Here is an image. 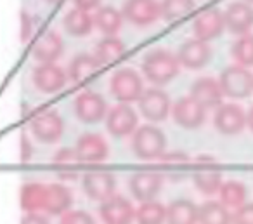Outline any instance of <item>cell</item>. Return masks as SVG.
I'll list each match as a JSON object with an SVG mask.
<instances>
[{"instance_id": "cell-17", "label": "cell", "mask_w": 253, "mask_h": 224, "mask_svg": "<svg viewBox=\"0 0 253 224\" xmlns=\"http://www.w3.org/2000/svg\"><path fill=\"white\" fill-rule=\"evenodd\" d=\"M189 96L196 99L205 110H217L222 106V99L225 98L222 92L220 82L213 77H200L191 84Z\"/></svg>"}, {"instance_id": "cell-25", "label": "cell", "mask_w": 253, "mask_h": 224, "mask_svg": "<svg viewBox=\"0 0 253 224\" xmlns=\"http://www.w3.org/2000/svg\"><path fill=\"white\" fill-rule=\"evenodd\" d=\"M73 205V195L64 184L59 182H52L49 184V195H47V205L45 212L50 216H64L66 212L71 210Z\"/></svg>"}, {"instance_id": "cell-34", "label": "cell", "mask_w": 253, "mask_h": 224, "mask_svg": "<svg viewBox=\"0 0 253 224\" xmlns=\"http://www.w3.org/2000/svg\"><path fill=\"white\" fill-rule=\"evenodd\" d=\"M194 9V0H162V19L177 21Z\"/></svg>"}, {"instance_id": "cell-10", "label": "cell", "mask_w": 253, "mask_h": 224, "mask_svg": "<svg viewBox=\"0 0 253 224\" xmlns=\"http://www.w3.org/2000/svg\"><path fill=\"white\" fill-rule=\"evenodd\" d=\"M32 80L35 87L43 94H56L63 91L68 82V71L56 63H39L33 68Z\"/></svg>"}, {"instance_id": "cell-8", "label": "cell", "mask_w": 253, "mask_h": 224, "mask_svg": "<svg viewBox=\"0 0 253 224\" xmlns=\"http://www.w3.org/2000/svg\"><path fill=\"white\" fill-rule=\"evenodd\" d=\"M106 129L113 137H125L134 136L139 129V115L130 105H122L118 103L109 110L106 116Z\"/></svg>"}, {"instance_id": "cell-35", "label": "cell", "mask_w": 253, "mask_h": 224, "mask_svg": "<svg viewBox=\"0 0 253 224\" xmlns=\"http://www.w3.org/2000/svg\"><path fill=\"white\" fill-rule=\"evenodd\" d=\"M59 224H95L94 217L85 210H75L71 209L64 216L59 217Z\"/></svg>"}, {"instance_id": "cell-39", "label": "cell", "mask_w": 253, "mask_h": 224, "mask_svg": "<svg viewBox=\"0 0 253 224\" xmlns=\"http://www.w3.org/2000/svg\"><path fill=\"white\" fill-rule=\"evenodd\" d=\"M101 2H102V0H73L75 7L82 9V11H87V12L94 11V9L102 7Z\"/></svg>"}, {"instance_id": "cell-42", "label": "cell", "mask_w": 253, "mask_h": 224, "mask_svg": "<svg viewBox=\"0 0 253 224\" xmlns=\"http://www.w3.org/2000/svg\"><path fill=\"white\" fill-rule=\"evenodd\" d=\"M246 123H248V129L253 132V106L250 108V112L246 113Z\"/></svg>"}, {"instance_id": "cell-18", "label": "cell", "mask_w": 253, "mask_h": 224, "mask_svg": "<svg viewBox=\"0 0 253 224\" xmlns=\"http://www.w3.org/2000/svg\"><path fill=\"white\" fill-rule=\"evenodd\" d=\"M135 210L132 202L125 196L115 195L99 207V216L104 224H132L135 221Z\"/></svg>"}, {"instance_id": "cell-33", "label": "cell", "mask_w": 253, "mask_h": 224, "mask_svg": "<svg viewBox=\"0 0 253 224\" xmlns=\"http://www.w3.org/2000/svg\"><path fill=\"white\" fill-rule=\"evenodd\" d=\"M231 56L236 59V63L248 68L253 66V33L243 35L232 44Z\"/></svg>"}, {"instance_id": "cell-41", "label": "cell", "mask_w": 253, "mask_h": 224, "mask_svg": "<svg viewBox=\"0 0 253 224\" xmlns=\"http://www.w3.org/2000/svg\"><path fill=\"white\" fill-rule=\"evenodd\" d=\"M30 158H32V144H30L28 137L23 134L21 136V160L26 162V160H30Z\"/></svg>"}, {"instance_id": "cell-29", "label": "cell", "mask_w": 253, "mask_h": 224, "mask_svg": "<svg viewBox=\"0 0 253 224\" xmlns=\"http://www.w3.org/2000/svg\"><path fill=\"white\" fill-rule=\"evenodd\" d=\"M200 224H232V214L220 200H208L200 205Z\"/></svg>"}, {"instance_id": "cell-20", "label": "cell", "mask_w": 253, "mask_h": 224, "mask_svg": "<svg viewBox=\"0 0 253 224\" xmlns=\"http://www.w3.org/2000/svg\"><path fill=\"white\" fill-rule=\"evenodd\" d=\"M225 30L232 35H248L253 28V7L248 2H232L224 11Z\"/></svg>"}, {"instance_id": "cell-1", "label": "cell", "mask_w": 253, "mask_h": 224, "mask_svg": "<svg viewBox=\"0 0 253 224\" xmlns=\"http://www.w3.org/2000/svg\"><path fill=\"white\" fill-rule=\"evenodd\" d=\"M142 75L153 85H167L179 75L180 63L177 54L169 49H151L142 57Z\"/></svg>"}, {"instance_id": "cell-19", "label": "cell", "mask_w": 253, "mask_h": 224, "mask_svg": "<svg viewBox=\"0 0 253 224\" xmlns=\"http://www.w3.org/2000/svg\"><path fill=\"white\" fill-rule=\"evenodd\" d=\"M177 57H179L180 66L187 68V70H201V68H205L210 63L211 49L208 46V42L189 39L179 47Z\"/></svg>"}, {"instance_id": "cell-22", "label": "cell", "mask_w": 253, "mask_h": 224, "mask_svg": "<svg viewBox=\"0 0 253 224\" xmlns=\"http://www.w3.org/2000/svg\"><path fill=\"white\" fill-rule=\"evenodd\" d=\"M101 68L102 63L95 57V54H77L68 68V78L77 85L87 84Z\"/></svg>"}, {"instance_id": "cell-30", "label": "cell", "mask_w": 253, "mask_h": 224, "mask_svg": "<svg viewBox=\"0 0 253 224\" xmlns=\"http://www.w3.org/2000/svg\"><path fill=\"white\" fill-rule=\"evenodd\" d=\"M193 182L198 191L210 196V195H218L222 184H224V177H222L220 170H215V168H201V170L194 172Z\"/></svg>"}, {"instance_id": "cell-21", "label": "cell", "mask_w": 253, "mask_h": 224, "mask_svg": "<svg viewBox=\"0 0 253 224\" xmlns=\"http://www.w3.org/2000/svg\"><path fill=\"white\" fill-rule=\"evenodd\" d=\"M63 49L64 44L61 35L49 30L37 39V42L33 44L32 54L39 63H56V59H59V56L63 54Z\"/></svg>"}, {"instance_id": "cell-15", "label": "cell", "mask_w": 253, "mask_h": 224, "mask_svg": "<svg viewBox=\"0 0 253 224\" xmlns=\"http://www.w3.org/2000/svg\"><path fill=\"white\" fill-rule=\"evenodd\" d=\"M163 186V175L158 172L142 170L135 172L128 179V189L137 202H153Z\"/></svg>"}, {"instance_id": "cell-36", "label": "cell", "mask_w": 253, "mask_h": 224, "mask_svg": "<svg viewBox=\"0 0 253 224\" xmlns=\"http://www.w3.org/2000/svg\"><path fill=\"white\" fill-rule=\"evenodd\" d=\"M232 224H253V202H246L243 207L234 210Z\"/></svg>"}, {"instance_id": "cell-32", "label": "cell", "mask_w": 253, "mask_h": 224, "mask_svg": "<svg viewBox=\"0 0 253 224\" xmlns=\"http://www.w3.org/2000/svg\"><path fill=\"white\" fill-rule=\"evenodd\" d=\"M135 223L137 224H165L167 223V207L163 203L144 202L135 210Z\"/></svg>"}, {"instance_id": "cell-2", "label": "cell", "mask_w": 253, "mask_h": 224, "mask_svg": "<svg viewBox=\"0 0 253 224\" xmlns=\"http://www.w3.org/2000/svg\"><path fill=\"white\" fill-rule=\"evenodd\" d=\"M132 150L139 160H160L167 150V136L155 123L139 125L132 136Z\"/></svg>"}, {"instance_id": "cell-14", "label": "cell", "mask_w": 253, "mask_h": 224, "mask_svg": "<svg viewBox=\"0 0 253 224\" xmlns=\"http://www.w3.org/2000/svg\"><path fill=\"white\" fill-rule=\"evenodd\" d=\"M172 116L175 120L177 125L182 129H198L205 123L207 118V110L191 96H184V98L177 99L172 106Z\"/></svg>"}, {"instance_id": "cell-11", "label": "cell", "mask_w": 253, "mask_h": 224, "mask_svg": "<svg viewBox=\"0 0 253 224\" xmlns=\"http://www.w3.org/2000/svg\"><path fill=\"white\" fill-rule=\"evenodd\" d=\"M122 14L132 25L148 26L162 18V2L158 0H125Z\"/></svg>"}, {"instance_id": "cell-27", "label": "cell", "mask_w": 253, "mask_h": 224, "mask_svg": "<svg viewBox=\"0 0 253 224\" xmlns=\"http://www.w3.org/2000/svg\"><path fill=\"white\" fill-rule=\"evenodd\" d=\"M63 25L64 30L71 37H85L94 28V16L87 11L73 7L71 11L66 12V16L63 19Z\"/></svg>"}, {"instance_id": "cell-9", "label": "cell", "mask_w": 253, "mask_h": 224, "mask_svg": "<svg viewBox=\"0 0 253 224\" xmlns=\"http://www.w3.org/2000/svg\"><path fill=\"white\" fill-rule=\"evenodd\" d=\"M82 188H84V193L90 200L104 203L106 200L115 196L116 179L111 172L92 170L84 174V177H82Z\"/></svg>"}, {"instance_id": "cell-23", "label": "cell", "mask_w": 253, "mask_h": 224, "mask_svg": "<svg viewBox=\"0 0 253 224\" xmlns=\"http://www.w3.org/2000/svg\"><path fill=\"white\" fill-rule=\"evenodd\" d=\"M47 195H49V184H42V182H26L21 188V195H19V202L26 214L33 212H45L47 205Z\"/></svg>"}, {"instance_id": "cell-24", "label": "cell", "mask_w": 253, "mask_h": 224, "mask_svg": "<svg viewBox=\"0 0 253 224\" xmlns=\"http://www.w3.org/2000/svg\"><path fill=\"white\" fill-rule=\"evenodd\" d=\"M167 224H200V205L186 198L173 200L167 207Z\"/></svg>"}, {"instance_id": "cell-7", "label": "cell", "mask_w": 253, "mask_h": 224, "mask_svg": "<svg viewBox=\"0 0 253 224\" xmlns=\"http://www.w3.org/2000/svg\"><path fill=\"white\" fill-rule=\"evenodd\" d=\"M75 115L84 123H97L106 120L109 110L108 103L99 92L84 91L75 98Z\"/></svg>"}, {"instance_id": "cell-16", "label": "cell", "mask_w": 253, "mask_h": 224, "mask_svg": "<svg viewBox=\"0 0 253 224\" xmlns=\"http://www.w3.org/2000/svg\"><path fill=\"white\" fill-rule=\"evenodd\" d=\"M224 30H225L224 12L217 7L205 9L203 12H200L196 16V19L193 23L194 39L203 40V42H210V40L220 37Z\"/></svg>"}, {"instance_id": "cell-44", "label": "cell", "mask_w": 253, "mask_h": 224, "mask_svg": "<svg viewBox=\"0 0 253 224\" xmlns=\"http://www.w3.org/2000/svg\"><path fill=\"white\" fill-rule=\"evenodd\" d=\"M245 2H248V4H253V0H245Z\"/></svg>"}, {"instance_id": "cell-4", "label": "cell", "mask_w": 253, "mask_h": 224, "mask_svg": "<svg viewBox=\"0 0 253 224\" xmlns=\"http://www.w3.org/2000/svg\"><path fill=\"white\" fill-rule=\"evenodd\" d=\"M222 92L225 98L245 99L253 94V73L241 64H231L218 75Z\"/></svg>"}, {"instance_id": "cell-43", "label": "cell", "mask_w": 253, "mask_h": 224, "mask_svg": "<svg viewBox=\"0 0 253 224\" xmlns=\"http://www.w3.org/2000/svg\"><path fill=\"white\" fill-rule=\"evenodd\" d=\"M49 4H57V2H61V0H47Z\"/></svg>"}, {"instance_id": "cell-26", "label": "cell", "mask_w": 253, "mask_h": 224, "mask_svg": "<svg viewBox=\"0 0 253 224\" xmlns=\"http://www.w3.org/2000/svg\"><path fill=\"white\" fill-rule=\"evenodd\" d=\"M123 14L116 7L111 5H102L95 11L94 14V26L99 32L104 33V37H115L116 32L122 28Z\"/></svg>"}, {"instance_id": "cell-28", "label": "cell", "mask_w": 253, "mask_h": 224, "mask_svg": "<svg viewBox=\"0 0 253 224\" xmlns=\"http://www.w3.org/2000/svg\"><path fill=\"white\" fill-rule=\"evenodd\" d=\"M94 54L102 64H109V63H115V61L122 59L126 54V47L116 35L102 37L97 42V46H95Z\"/></svg>"}, {"instance_id": "cell-12", "label": "cell", "mask_w": 253, "mask_h": 224, "mask_svg": "<svg viewBox=\"0 0 253 224\" xmlns=\"http://www.w3.org/2000/svg\"><path fill=\"white\" fill-rule=\"evenodd\" d=\"M213 125L224 136H236L245 127H248L246 112L236 103H224V105L215 110Z\"/></svg>"}, {"instance_id": "cell-3", "label": "cell", "mask_w": 253, "mask_h": 224, "mask_svg": "<svg viewBox=\"0 0 253 224\" xmlns=\"http://www.w3.org/2000/svg\"><path fill=\"white\" fill-rule=\"evenodd\" d=\"M144 91L146 89L142 77L132 68H122V70L115 71L109 80V92L122 105H130L135 101L139 103Z\"/></svg>"}, {"instance_id": "cell-31", "label": "cell", "mask_w": 253, "mask_h": 224, "mask_svg": "<svg viewBox=\"0 0 253 224\" xmlns=\"http://www.w3.org/2000/svg\"><path fill=\"white\" fill-rule=\"evenodd\" d=\"M246 186L241 181H224L220 191H218V200L224 203L227 209H234L238 210L239 207H243L246 203Z\"/></svg>"}, {"instance_id": "cell-38", "label": "cell", "mask_w": 253, "mask_h": 224, "mask_svg": "<svg viewBox=\"0 0 253 224\" xmlns=\"http://www.w3.org/2000/svg\"><path fill=\"white\" fill-rule=\"evenodd\" d=\"M73 162H78L77 153H75V148L70 150V148H63L59 150L56 155H54V164H59V165H68V164H73ZM80 164V162H78Z\"/></svg>"}, {"instance_id": "cell-37", "label": "cell", "mask_w": 253, "mask_h": 224, "mask_svg": "<svg viewBox=\"0 0 253 224\" xmlns=\"http://www.w3.org/2000/svg\"><path fill=\"white\" fill-rule=\"evenodd\" d=\"M19 23H21V26H19V39H21L23 44H26L33 35L32 16H30L26 11H21V14H19Z\"/></svg>"}, {"instance_id": "cell-5", "label": "cell", "mask_w": 253, "mask_h": 224, "mask_svg": "<svg viewBox=\"0 0 253 224\" xmlns=\"http://www.w3.org/2000/svg\"><path fill=\"white\" fill-rule=\"evenodd\" d=\"M172 106L170 96L160 87L146 89L142 98L139 99V112L151 123H160L167 120V116L172 113Z\"/></svg>"}, {"instance_id": "cell-6", "label": "cell", "mask_w": 253, "mask_h": 224, "mask_svg": "<svg viewBox=\"0 0 253 224\" xmlns=\"http://www.w3.org/2000/svg\"><path fill=\"white\" fill-rule=\"evenodd\" d=\"M32 134L43 144L57 143L63 136L64 122L56 110H43L39 112L30 122Z\"/></svg>"}, {"instance_id": "cell-40", "label": "cell", "mask_w": 253, "mask_h": 224, "mask_svg": "<svg viewBox=\"0 0 253 224\" xmlns=\"http://www.w3.org/2000/svg\"><path fill=\"white\" fill-rule=\"evenodd\" d=\"M21 224H50V223L40 212H33V214H25L21 219Z\"/></svg>"}, {"instance_id": "cell-13", "label": "cell", "mask_w": 253, "mask_h": 224, "mask_svg": "<svg viewBox=\"0 0 253 224\" xmlns=\"http://www.w3.org/2000/svg\"><path fill=\"white\" fill-rule=\"evenodd\" d=\"M75 153L80 164H101L108 158L109 146L101 134L85 132L75 144Z\"/></svg>"}]
</instances>
